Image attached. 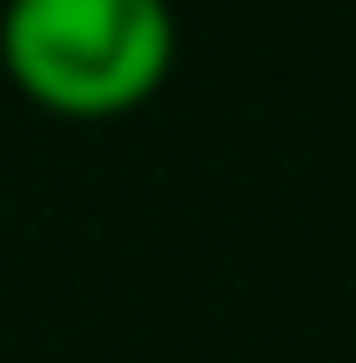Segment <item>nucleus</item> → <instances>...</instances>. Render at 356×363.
Listing matches in <instances>:
<instances>
[{
  "instance_id": "1",
  "label": "nucleus",
  "mask_w": 356,
  "mask_h": 363,
  "mask_svg": "<svg viewBox=\"0 0 356 363\" xmlns=\"http://www.w3.org/2000/svg\"><path fill=\"white\" fill-rule=\"evenodd\" d=\"M0 67L47 115L108 121L175 74L168 0H7Z\"/></svg>"
}]
</instances>
